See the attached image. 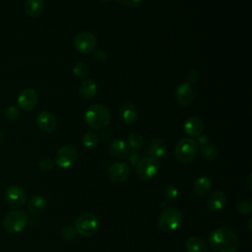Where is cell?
Wrapping results in <instances>:
<instances>
[{"instance_id": "6da1fadb", "label": "cell", "mask_w": 252, "mask_h": 252, "mask_svg": "<svg viewBox=\"0 0 252 252\" xmlns=\"http://www.w3.org/2000/svg\"><path fill=\"white\" fill-rule=\"evenodd\" d=\"M211 246L219 252H236L239 241L236 234L227 227H219L209 236Z\"/></svg>"}, {"instance_id": "7a4b0ae2", "label": "cell", "mask_w": 252, "mask_h": 252, "mask_svg": "<svg viewBox=\"0 0 252 252\" xmlns=\"http://www.w3.org/2000/svg\"><path fill=\"white\" fill-rule=\"evenodd\" d=\"M84 119L90 128L94 130H100L110 123L111 114L105 105L94 103L87 108L84 114Z\"/></svg>"}, {"instance_id": "3957f363", "label": "cell", "mask_w": 252, "mask_h": 252, "mask_svg": "<svg viewBox=\"0 0 252 252\" xmlns=\"http://www.w3.org/2000/svg\"><path fill=\"white\" fill-rule=\"evenodd\" d=\"M182 213L175 207L165 208L158 220V226L164 232L176 230L182 223Z\"/></svg>"}, {"instance_id": "277c9868", "label": "cell", "mask_w": 252, "mask_h": 252, "mask_svg": "<svg viewBox=\"0 0 252 252\" xmlns=\"http://www.w3.org/2000/svg\"><path fill=\"white\" fill-rule=\"evenodd\" d=\"M198 151L199 144L195 139L184 138L176 144L174 154L178 161L182 163H188L196 158Z\"/></svg>"}, {"instance_id": "5b68a950", "label": "cell", "mask_w": 252, "mask_h": 252, "mask_svg": "<svg viewBox=\"0 0 252 252\" xmlns=\"http://www.w3.org/2000/svg\"><path fill=\"white\" fill-rule=\"evenodd\" d=\"M29 221L28 215L21 210H15L7 213L3 219V228L9 233H18L24 230Z\"/></svg>"}, {"instance_id": "8992f818", "label": "cell", "mask_w": 252, "mask_h": 252, "mask_svg": "<svg viewBox=\"0 0 252 252\" xmlns=\"http://www.w3.org/2000/svg\"><path fill=\"white\" fill-rule=\"evenodd\" d=\"M99 226V222L97 218L92 213H83L81 214L75 222L76 231L86 237L93 236Z\"/></svg>"}, {"instance_id": "52a82bcc", "label": "cell", "mask_w": 252, "mask_h": 252, "mask_svg": "<svg viewBox=\"0 0 252 252\" xmlns=\"http://www.w3.org/2000/svg\"><path fill=\"white\" fill-rule=\"evenodd\" d=\"M79 153L75 146L65 145L56 152L54 162L61 168H68L77 161Z\"/></svg>"}, {"instance_id": "ba28073f", "label": "cell", "mask_w": 252, "mask_h": 252, "mask_svg": "<svg viewBox=\"0 0 252 252\" xmlns=\"http://www.w3.org/2000/svg\"><path fill=\"white\" fill-rule=\"evenodd\" d=\"M137 175L142 180H150L155 177L158 171V162L155 158L145 157L136 164Z\"/></svg>"}, {"instance_id": "9c48e42d", "label": "cell", "mask_w": 252, "mask_h": 252, "mask_svg": "<svg viewBox=\"0 0 252 252\" xmlns=\"http://www.w3.org/2000/svg\"><path fill=\"white\" fill-rule=\"evenodd\" d=\"M96 37L89 32H83L76 35L74 47L81 53H92L96 49Z\"/></svg>"}, {"instance_id": "30bf717a", "label": "cell", "mask_w": 252, "mask_h": 252, "mask_svg": "<svg viewBox=\"0 0 252 252\" xmlns=\"http://www.w3.org/2000/svg\"><path fill=\"white\" fill-rule=\"evenodd\" d=\"M4 196L7 203L16 208L24 206L27 202V193L23 187L19 185H10L7 187Z\"/></svg>"}, {"instance_id": "8fae6325", "label": "cell", "mask_w": 252, "mask_h": 252, "mask_svg": "<svg viewBox=\"0 0 252 252\" xmlns=\"http://www.w3.org/2000/svg\"><path fill=\"white\" fill-rule=\"evenodd\" d=\"M38 102V94L32 88H27L21 91L18 95V106L26 111L32 110Z\"/></svg>"}, {"instance_id": "7c38bea8", "label": "cell", "mask_w": 252, "mask_h": 252, "mask_svg": "<svg viewBox=\"0 0 252 252\" xmlns=\"http://www.w3.org/2000/svg\"><path fill=\"white\" fill-rule=\"evenodd\" d=\"M130 175V167L126 162L117 161L110 165L107 171L108 179L113 183H121L127 180Z\"/></svg>"}, {"instance_id": "4fadbf2b", "label": "cell", "mask_w": 252, "mask_h": 252, "mask_svg": "<svg viewBox=\"0 0 252 252\" xmlns=\"http://www.w3.org/2000/svg\"><path fill=\"white\" fill-rule=\"evenodd\" d=\"M35 123L39 130L45 133H51L56 129L57 121L55 116L47 110H43L36 115Z\"/></svg>"}, {"instance_id": "5bb4252c", "label": "cell", "mask_w": 252, "mask_h": 252, "mask_svg": "<svg viewBox=\"0 0 252 252\" xmlns=\"http://www.w3.org/2000/svg\"><path fill=\"white\" fill-rule=\"evenodd\" d=\"M194 94H195L192 86L186 82L178 85L175 90L176 101L182 106H187L191 104L194 99Z\"/></svg>"}, {"instance_id": "9a60e30c", "label": "cell", "mask_w": 252, "mask_h": 252, "mask_svg": "<svg viewBox=\"0 0 252 252\" xmlns=\"http://www.w3.org/2000/svg\"><path fill=\"white\" fill-rule=\"evenodd\" d=\"M204 122L197 116L187 118L183 124L184 133L190 138H198L204 130Z\"/></svg>"}, {"instance_id": "2e32d148", "label": "cell", "mask_w": 252, "mask_h": 252, "mask_svg": "<svg viewBox=\"0 0 252 252\" xmlns=\"http://www.w3.org/2000/svg\"><path fill=\"white\" fill-rule=\"evenodd\" d=\"M109 153L117 158H125L130 154L129 145L122 139H115L108 146Z\"/></svg>"}, {"instance_id": "e0dca14e", "label": "cell", "mask_w": 252, "mask_h": 252, "mask_svg": "<svg viewBox=\"0 0 252 252\" xmlns=\"http://www.w3.org/2000/svg\"><path fill=\"white\" fill-rule=\"evenodd\" d=\"M119 115L123 123L130 125L134 124L138 119V110L133 103H124L119 110Z\"/></svg>"}, {"instance_id": "ac0fdd59", "label": "cell", "mask_w": 252, "mask_h": 252, "mask_svg": "<svg viewBox=\"0 0 252 252\" xmlns=\"http://www.w3.org/2000/svg\"><path fill=\"white\" fill-rule=\"evenodd\" d=\"M97 86L93 79H85L79 87V94L84 99H92L96 95Z\"/></svg>"}, {"instance_id": "d6986e66", "label": "cell", "mask_w": 252, "mask_h": 252, "mask_svg": "<svg viewBox=\"0 0 252 252\" xmlns=\"http://www.w3.org/2000/svg\"><path fill=\"white\" fill-rule=\"evenodd\" d=\"M208 207L213 212L221 211L226 204V197L221 191H214L208 198Z\"/></svg>"}, {"instance_id": "ffe728a7", "label": "cell", "mask_w": 252, "mask_h": 252, "mask_svg": "<svg viewBox=\"0 0 252 252\" xmlns=\"http://www.w3.org/2000/svg\"><path fill=\"white\" fill-rule=\"evenodd\" d=\"M167 150V146L164 140L156 138L152 140L148 146L147 153L150 155L152 158H161L165 155Z\"/></svg>"}, {"instance_id": "44dd1931", "label": "cell", "mask_w": 252, "mask_h": 252, "mask_svg": "<svg viewBox=\"0 0 252 252\" xmlns=\"http://www.w3.org/2000/svg\"><path fill=\"white\" fill-rule=\"evenodd\" d=\"M24 10L30 17H39L44 11V2L43 0H26Z\"/></svg>"}, {"instance_id": "7402d4cb", "label": "cell", "mask_w": 252, "mask_h": 252, "mask_svg": "<svg viewBox=\"0 0 252 252\" xmlns=\"http://www.w3.org/2000/svg\"><path fill=\"white\" fill-rule=\"evenodd\" d=\"M185 249L186 252H208L205 240L197 235H193L186 240Z\"/></svg>"}, {"instance_id": "603a6c76", "label": "cell", "mask_w": 252, "mask_h": 252, "mask_svg": "<svg viewBox=\"0 0 252 252\" xmlns=\"http://www.w3.org/2000/svg\"><path fill=\"white\" fill-rule=\"evenodd\" d=\"M212 186V181L208 176H200L195 180L193 189L197 196L204 197L211 191Z\"/></svg>"}, {"instance_id": "cb8c5ba5", "label": "cell", "mask_w": 252, "mask_h": 252, "mask_svg": "<svg viewBox=\"0 0 252 252\" xmlns=\"http://www.w3.org/2000/svg\"><path fill=\"white\" fill-rule=\"evenodd\" d=\"M46 208V199L41 195L32 196L28 202V211L33 215L42 213Z\"/></svg>"}, {"instance_id": "d4e9b609", "label": "cell", "mask_w": 252, "mask_h": 252, "mask_svg": "<svg viewBox=\"0 0 252 252\" xmlns=\"http://www.w3.org/2000/svg\"><path fill=\"white\" fill-rule=\"evenodd\" d=\"M218 149L212 143H205L201 145V155L206 160H214L218 157Z\"/></svg>"}, {"instance_id": "484cf974", "label": "cell", "mask_w": 252, "mask_h": 252, "mask_svg": "<svg viewBox=\"0 0 252 252\" xmlns=\"http://www.w3.org/2000/svg\"><path fill=\"white\" fill-rule=\"evenodd\" d=\"M99 138L97 134H95L94 131H89L84 134L82 138V143L86 148L89 149H94L98 145Z\"/></svg>"}, {"instance_id": "4316f807", "label": "cell", "mask_w": 252, "mask_h": 252, "mask_svg": "<svg viewBox=\"0 0 252 252\" xmlns=\"http://www.w3.org/2000/svg\"><path fill=\"white\" fill-rule=\"evenodd\" d=\"M72 72L73 74L79 78V79H84L88 76L89 74V68L87 66V64H85L84 62H77L73 69H72Z\"/></svg>"}, {"instance_id": "83f0119b", "label": "cell", "mask_w": 252, "mask_h": 252, "mask_svg": "<svg viewBox=\"0 0 252 252\" xmlns=\"http://www.w3.org/2000/svg\"><path fill=\"white\" fill-rule=\"evenodd\" d=\"M130 148L133 149H139L144 145V138L137 133H131L128 136V143Z\"/></svg>"}, {"instance_id": "f1b7e54d", "label": "cell", "mask_w": 252, "mask_h": 252, "mask_svg": "<svg viewBox=\"0 0 252 252\" xmlns=\"http://www.w3.org/2000/svg\"><path fill=\"white\" fill-rule=\"evenodd\" d=\"M179 191L174 185H168L164 189V198L167 202H173L178 198Z\"/></svg>"}, {"instance_id": "f546056e", "label": "cell", "mask_w": 252, "mask_h": 252, "mask_svg": "<svg viewBox=\"0 0 252 252\" xmlns=\"http://www.w3.org/2000/svg\"><path fill=\"white\" fill-rule=\"evenodd\" d=\"M20 116L19 108L15 105H9L4 110V117L9 121H14Z\"/></svg>"}, {"instance_id": "4dcf8cb0", "label": "cell", "mask_w": 252, "mask_h": 252, "mask_svg": "<svg viewBox=\"0 0 252 252\" xmlns=\"http://www.w3.org/2000/svg\"><path fill=\"white\" fill-rule=\"evenodd\" d=\"M236 210L241 215H248L252 211V202L249 200H241L236 204Z\"/></svg>"}, {"instance_id": "1f68e13d", "label": "cell", "mask_w": 252, "mask_h": 252, "mask_svg": "<svg viewBox=\"0 0 252 252\" xmlns=\"http://www.w3.org/2000/svg\"><path fill=\"white\" fill-rule=\"evenodd\" d=\"M54 160H52L49 158H44L42 159L39 160L38 162V167L39 169H41L42 171H48L50 169H52V167L54 166Z\"/></svg>"}, {"instance_id": "d6a6232c", "label": "cell", "mask_w": 252, "mask_h": 252, "mask_svg": "<svg viewBox=\"0 0 252 252\" xmlns=\"http://www.w3.org/2000/svg\"><path fill=\"white\" fill-rule=\"evenodd\" d=\"M62 236L63 238L67 240H72L76 236V229H74L72 226H65L62 230Z\"/></svg>"}, {"instance_id": "836d02e7", "label": "cell", "mask_w": 252, "mask_h": 252, "mask_svg": "<svg viewBox=\"0 0 252 252\" xmlns=\"http://www.w3.org/2000/svg\"><path fill=\"white\" fill-rule=\"evenodd\" d=\"M94 57L98 62H104L107 59V54L103 49H95L94 51Z\"/></svg>"}, {"instance_id": "e575fe53", "label": "cell", "mask_w": 252, "mask_h": 252, "mask_svg": "<svg viewBox=\"0 0 252 252\" xmlns=\"http://www.w3.org/2000/svg\"><path fill=\"white\" fill-rule=\"evenodd\" d=\"M199 78V72L197 70H190L186 75V83L192 84L195 83Z\"/></svg>"}, {"instance_id": "d590c367", "label": "cell", "mask_w": 252, "mask_h": 252, "mask_svg": "<svg viewBox=\"0 0 252 252\" xmlns=\"http://www.w3.org/2000/svg\"><path fill=\"white\" fill-rule=\"evenodd\" d=\"M121 5L126 7H137L139 6L143 0H117Z\"/></svg>"}, {"instance_id": "8d00e7d4", "label": "cell", "mask_w": 252, "mask_h": 252, "mask_svg": "<svg viewBox=\"0 0 252 252\" xmlns=\"http://www.w3.org/2000/svg\"><path fill=\"white\" fill-rule=\"evenodd\" d=\"M128 158H129V161H130L133 165H136V164L139 162V160L141 159V158H140V156H139V154H138V153H132V154H129Z\"/></svg>"}, {"instance_id": "74e56055", "label": "cell", "mask_w": 252, "mask_h": 252, "mask_svg": "<svg viewBox=\"0 0 252 252\" xmlns=\"http://www.w3.org/2000/svg\"><path fill=\"white\" fill-rule=\"evenodd\" d=\"M198 142L199 145H203L205 143H208V137L205 135V136H199L198 137V140H196Z\"/></svg>"}, {"instance_id": "f35d334b", "label": "cell", "mask_w": 252, "mask_h": 252, "mask_svg": "<svg viewBox=\"0 0 252 252\" xmlns=\"http://www.w3.org/2000/svg\"><path fill=\"white\" fill-rule=\"evenodd\" d=\"M2 141H3V134H2V132L0 130V144L2 143Z\"/></svg>"}, {"instance_id": "ab89813d", "label": "cell", "mask_w": 252, "mask_h": 252, "mask_svg": "<svg viewBox=\"0 0 252 252\" xmlns=\"http://www.w3.org/2000/svg\"><path fill=\"white\" fill-rule=\"evenodd\" d=\"M100 2H103V3H107V2H109L110 0H99Z\"/></svg>"}]
</instances>
